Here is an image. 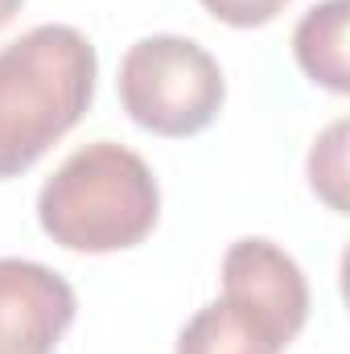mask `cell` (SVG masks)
Segmentation results:
<instances>
[{
    "instance_id": "cell-9",
    "label": "cell",
    "mask_w": 350,
    "mask_h": 354,
    "mask_svg": "<svg viewBox=\"0 0 350 354\" xmlns=\"http://www.w3.org/2000/svg\"><path fill=\"white\" fill-rule=\"evenodd\" d=\"M288 0H202V8L235 29H256V25H268Z\"/></svg>"
},
{
    "instance_id": "cell-4",
    "label": "cell",
    "mask_w": 350,
    "mask_h": 354,
    "mask_svg": "<svg viewBox=\"0 0 350 354\" xmlns=\"http://www.w3.org/2000/svg\"><path fill=\"white\" fill-rule=\"evenodd\" d=\"M223 301L243 309L284 351L309 317V284L288 252L272 239H239L223 256Z\"/></svg>"
},
{
    "instance_id": "cell-2",
    "label": "cell",
    "mask_w": 350,
    "mask_h": 354,
    "mask_svg": "<svg viewBox=\"0 0 350 354\" xmlns=\"http://www.w3.org/2000/svg\"><path fill=\"white\" fill-rule=\"evenodd\" d=\"M161 214V185L140 153L95 140L71 153L37 194L42 231L66 252H124L136 248Z\"/></svg>"
},
{
    "instance_id": "cell-3",
    "label": "cell",
    "mask_w": 350,
    "mask_h": 354,
    "mask_svg": "<svg viewBox=\"0 0 350 354\" xmlns=\"http://www.w3.org/2000/svg\"><path fill=\"white\" fill-rule=\"evenodd\" d=\"M116 83L132 124L153 136H198L227 99L219 62L177 33H153L128 46Z\"/></svg>"
},
{
    "instance_id": "cell-7",
    "label": "cell",
    "mask_w": 350,
    "mask_h": 354,
    "mask_svg": "<svg viewBox=\"0 0 350 354\" xmlns=\"http://www.w3.org/2000/svg\"><path fill=\"white\" fill-rule=\"evenodd\" d=\"M174 354H280V346L231 301H210L185 322Z\"/></svg>"
},
{
    "instance_id": "cell-8",
    "label": "cell",
    "mask_w": 350,
    "mask_h": 354,
    "mask_svg": "<svg viewBox=\"0 0 350 354\" xmlns=\"http://www.w3.org/2000/svg\"><path fill=\"white\" fill-rule=\"evenodd\" d=\"M309 185L317 198L330 202V210H347V120L330 124L309 153Z\"/></svg>"
},
{
    "instance_id": "cell-10",
    "label": "cell",
    "mask_w": 350,
    "mask_h": 354,
    "mask_svg": "<svg viewBox=\"0 0 350 354\" xmlns=\"http://www.w3.org/2000/svg\"><path fill=\"white\" fill-rule=\"evenodd\" d=\"M21 4H25V0H0V29H4V25L21 12Z\"/></svg>"
},
{
    "instance_id": "cell-5",
    "label": "cell",
    "mask_w": 350,
    "mask_h": 354,
    "mask_svg": "<svg viewBox=\"0 0 350 354\" xmlns=\"http://www.w3.org/2000/svg\"><path fill=\"white\" fill-rule=\"evenodd\" d=\"M75 288L37 260H0V354H54L75 326Z\"/></svg>"
},
{
    "instance_id": "cell-1",
    "label": "cell",
    "mask_w": 350,
    "mask_h": 354,
    "mask_svg": "<svg viewBox=\"0 0 350 354\" xmlns=\"http://www.w3.org/2000/svg\"><path fill=\"white\" fill-rule=\"evenodd\" d=\"M99 58L75 25H37L0 50V181L33 169L95 99Z\"/></svg>"
},
{
    "instance_id": "cell-6",
    "label": "cell",
    "mask_w": 350,
    "mask_h": 354,
    "mask_svg": "<svg viewBox=\"0 0 350 354\" xmlns=\"http://www.w3.org/2000/svg\"><path fill=\"white\" fill-rule=\"evenodd\" d=\"M347 17H350V0H322L301 17V25L293 33V54H297L301 71L317 87L334 91V95L350 91Z\"/></svg>"
}]
</instances>
